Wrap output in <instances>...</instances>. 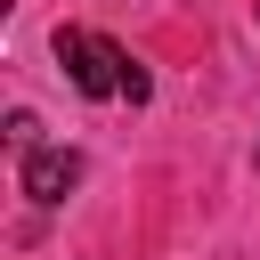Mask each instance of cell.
I'll return each mask as SVG.
<instances>
[{
	"mask_svg": "<svg viewBox=\"0 0 260 260\" xmlns=\"http://www.w3.org/2000/svg\"><path fill=\"white\" fill-rule=\"evenodd\" d=\"M8 146H16V154H41V122H32V114H8Z\"/></svg>",
	"mask_w": 260,
	"mask_h": 260,
	"instance_id": "3957f363",
	"label": "cell"
},
{
	"mask_svg": "<svg viewBox=\"0 0 260 260\" xmlns=\"http://www.w3.org/2000/svg\"><path fill=\"white\" fill-rule=\"evenodd\" d=\"M16 187H24L32 203H65V195L81 187V154H73V146H41V154H24Z\"/></svg>",
	"mask_w": 260,
	"mask_h": 260,
	"instance_id": "7a4b0ae2",
	"label": "cell"
},
{
	"mask_svg": "<svg viewBox=\"0 0 260 260\" xmlns=\"http://www.w3.org/2000/svg\"><path fill=\"white\" fill-rule=\"evenodd\" d=\"M57 65L73 73V89L81 98H146L154 81H146V65L122 49V41H106V32H73V24H57Z\"/></svg>",
	"mask_w": 260,
	"mask_h": 260,
	"instance_id": "6da1fadb",
	"label": "cell"
}]
</instances>
